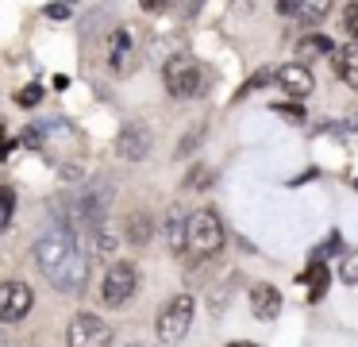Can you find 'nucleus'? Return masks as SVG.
<instances>
[{
	"mask_svg": "<svg viewBox=\"0 0 358 347\" xmlns=\"http://www.w3.org/2000/svg\"><path fill=\"white\" fill-rule=\"evenodd\" d=\"M224 247V220L212 208H196L189 212V254L193 259H208Z\"/></svg>",
	"mask_w": 358,
	"mask_h": 347,
	"instance_id": "nucleus-1",
	"label": "nucleus"
},
{
	"mask_svg": "<svg viewBox=\"0 0 358 347\" xmlns=\"http://www.w3.org/2000/svg\"><path fill=\"white\" fill-rule=\"evenodd\" d=\"M193 313H196V305H193V297H189V293L170 297L162 305V313H158V324H155L158 339H162V343H181V339H185V332L193 328Z\"/></svg>",
	"mask_w": 358,
	"mask_h": 347,
	"instance_id": "nucleus-2",
	"label": "nucleus"
},
{
	"mask_svg": "<svg viewBox=\"0 0 358 347\" xmlns=\"http://www.w3.org/2000/svg\"><path fill=\"white\" fill-rule=\"evenodd\" d=\"M73 251H78V243H73L70 228H55V231H47V236H39V243H35V262H39V270L47 278H55Z\"/></svg>",
	"mask_w": 358,
	"mask_h": 347,
	"instance_id": "nucleus-3",
	"label": "nucleus"
},
{
	"mask_svg": "<svg viewBox=\"0 0 358 347\" xmlns=\"http://www.w3.org/2000/svg\"><path fill=\"white\" fill-rule=\"evenodd\" d=\"M162 77H166V89H170L173 97H196V93L204 89L201 85V66H196L189 54H173V58L166 62Z\"/></svg>",
	"mask_w": 358,
	"mask_h": 347,
	"instance_id": "nucleus-4",
	"label": "nucleus"
},
{
	"mask_svg": "<svg viewBox=\"0 0 358 347\" xmlns=\"http://www.w3.org/2000/svg\"><path fill=\"white\" fill-rule=\"evenodd\" d=\"M112 328L96 313H78L66 328V347H108Z\"/></svg>",
	"mask_w": 358,
	"mask_h": 347,
	"instance_id": "nucleus-5",
	"label": "nucleus"
},
{
	"mask_svg": "<svg viewBox=\"0 0 358 347\" xmlns=\"http://www.w3.org/2000/svg\"><path fill=\"white\" fill-rule=\"evenodd\" d=\"M135 285H139V270L131 266V262H112L108 274H104V305L120 308L127 305V301L135 297Z\"/></svg>",
	"mask_w": 358,
	"mask_h": 347,
	"instance_id": "nucleus-6",
	"label": "nucleus"
},
{
	"mask_svg": "<svg viewBox=\"0 0 358 347\" xmlns=\"http://www.w3.org/2000/svg\"><path fill=\"white\" fill-rule=\"evenodd\" d=\"M35 305V293L27 282H0V320H24Z\"/></svg>",
	"mask_w": 358,
	"mask_h": 347,
	"instance_id": "nucleus-7",
	"label": "nucleus"
},
{
	"mask_svg": "<svg viewBox=\"0 0 358 347\" xmlns=\"http://www.w3.org/2000/svg\"><path fill=\"white\" fill-rule=\"evenodd\" d=\"M108 200H112V185H104V182L89 185V189L81 193V200H78L81 224H89V228H101L104 212H108Z\"/></svg>",
	"mask_w": 358,
	"mask_h": 347,
	"instance_id": "nucleus-8",
	"label": "nucleus"
},
{
	"mask_svg": "<svg viewBox=\"0 0 358 347\" xmlns=\"http://www.w3.org/2000/svg\"><path fill=\"white\" fill-rule=\"evenodd\" d=\"M50 285H55V290H62V293H85V285H89V262H85V254L73 251L70 259L62 262V270L50 278Z\"/></svg>",
	"mask_w": 358,
	"mask_h": 347,
	"instance_id": "nucleus-9",
	"label": "nucleus"
},
{
	"mask_svg": "<svg viewBox=\"0 0 358 347\" xmlns=\"http://www.w3.org/2000/svg\"><path fill=\"white\" fill-rule=\"evenodd\" d=\"M116 154L127 162H139L150 154V131L143 128V123H127L124 131L116 135Z\"/></svg>",
	"mask_w": 358,
	"mask_h": 347,
	"instance_id": "nucleus-10",
	"label": "nucleus"
},
{
	"mask_svg": "<svg viewBox=\"0 0 358 347\" xmlns=\"http://www.w3.org/2000/svg\"><path fill=\"white\" fill-rule=\"evenodd\" d=\"M278 85L285 89V97H293V100L308 97V93L316 89V81H312V74L301 66V62H289V66H281V69H278Z\"/></svg>",
	"mask_w": 358,
	"mask_h": 347,
	"instance_id": "nucleus-11",
	"label": "nucleus"
},
{
	"mask_svg": "<svg viewBox=\"0 0 358 347\" xmlns=\"http://www.w3.org/2000/svg\"><path fill=\"white\" fill-rule=\"evenodd\" d=\"M250 308H255L258 320H273V316L281 313V293H278V285H270V282L255 285V290H250Z\"/></svg>",
	"mask_w": 358,
	"mask_h": 347,
	"instance_id": "nucleus-12",
	"label": "nucleus"
},
{
	"mask_svg": "<svg viewBox=\"0 0 358 347\" xmlns=\"http://www.w3.org/2000/svg\"><path fill=\"white\" fill-rule=\"evenodd\" d=\"M281 12H293L301 23H320L331 12V0H278Z\"/></svg>",
	"mask_w": 358,
	"mask_h": 347,
	"instance_id": "nucleus-13",
	"label": "nucleus"
},
{
	"mask_svg": "<svg viewBox=\"0 0 358 347\" xmlns=\"http://www.w3.org/2000/svg\"><path fill=\"white\" fill-rule=\"evenodd\" d=\"M166 243H170V251H189V216L181 212V208H173L170 216H166Z\"/></svg>",
	"mask_w": 358,
	"mask_h": 347,
	"instance_id": "nucleus-14",
	"label": "nucleus"
},
{
	"mask_svg": "<svg viewBox=\"0 0 358 347\" xmlns=\"http://www.w3.org/2000/svg\"><path fill=\"white\" fill-rule=\"evenodd\" d=\"M331 58H335V74H339L350 89H358V46H343Z\"/></svg>",
	"mask_w": 358,
	"mask_h": 347,
	"instance_id": "nucleus-15",
	"label": "nucleus"
},
{
	"mask_svg": "<svg viewBox=\"0 0 358 347\" xmlns=\"http://www.w3.org/2000/svg\"><path fill=\"white\" fill-rule=\"evenodd\" d=\"M301 282L308 285V301H320L327 293V266L324 262H312V266L301 274Z\"/></svg>",
	"mask_w": 358,
	"mask_h": 347,
	"instance_id": "nucleus-16",
	"label": "nucleus"
},
{
	"mask_svg": "<svg viewBox=\"0 0 358 347\" xmlns=\"http://www.w3.org/2000/svg\"><path fill=\"white\" fill-rule=\"evenodd\" d=\"M150 236H155V224H150V216H147V212H135V216H127V239H131L135 247L150 243Z\"/></svg>",
	"mask_w": 358,
	"mask_h": 347,
	"instance_id": "nucleus-17",
	"label": "nucleus"
},
{
	"mask_svg": "<svg viewBox=\"0 0 358 347\" xmlns=\"http://www.w3.org/2000/svg\"><path fill=\"white\" fill-rule=\"evenodd\" d=\"M296 50H301L304 58H312V54H335V46L327 35H304L301 43H296Z\"/></svg>",
	"mask_w": 358,
	"mask_h": 347,
	"instance_id": "nucleus-18",
	"label": "nucleus"
},
{
	"mask_svg": "<svg viewBox=\"0 0 358 347\" xmlns=\"http://www.w3.org/2000/svg\"><path fill=\"white\" fill-rule=\"evenodd\" d=\"M339 282L343 285H358V251H343L339 254Z\"/></svg>",
	"mask_w": 358,
	"mask_h": 347,
	"instance_id": "nucleus-19",
	"label": "nucleus"
},
{
	"mask_svg": "<svg viewBox=\"0 0 358 347\" xmlns=\"http://www.w3.org/2000/svg\"><path fill=\"white\" fill-rule=\"evenodd\" d=\"M12 208H16V193H12L8 185H4V189H0V231L8 228V220H12Z\"/></svg>",
	"mask_w": 358,
	"mask_h": 347,
	"instance_id": "nucleus-20",
	"label": "nucleus"
},
{
	"mask_svg": "<svg viewBox=\"0 0 358 347\" xmlns=\"http://www.w3.org/2000/svg\"><path fill=\"white\" fill-rule=\"evenodd\" d=\"M273 112H278L281 120H289V123H304V108L296 104V100H289V104L281 100V104H273Z\"/></svg>",
	"mask_w": 358,
	"mask_h": 347,
	"instance_id": "nucleus-21",
	"label": "nucleus"
},
{
	"mask_svg": "<svg viewBox=\"0 0 358 347\" xmlns=\"http://www.w3.org/2000/svg\"><path fill=\"white\" fill-rule=\"evenodd\" d=\"M343 27H347V35L358 43V0H350V4H347V15H343Z\"/></svg>",
	"mask_w": 358,
	"mask_h": 347,
	"instance_id": "nucleus-22",
	"label": "nucleus"
},
{
	"mask_svg": "<svg viewBox=\"0 0 358 347\" xmlns=\"http://www.w3.org/2000/svg\"><path fill=\"white\" fill-rule=\"evenodd\" d=\"M124 50H127V31H116V39H112V54H108L112 66H120V62H124Z\"/></svg>",
	"mask_w": 358,
	"mask_h": 347,
	"instance_id": "nucleus-23",
	"label": "nucleus"
},
{
	"mask_svg": "<svg viewBox=\"0 0 358 347\" xmlns=\"http://www.w3.org/2000/svg\"><path fill=\"white\" fill-rule=\"evenodd\" d=\"M185 185H189V189H208V185H212V170L208 166H196L193 177H189Z\"/></svg>",
	"mask_w": 358,
	"mask_h": 347,
	"instance_id": "nucleus-24",
	"label": "nucleus"
},
{
	"mask_svg": "<svg viewBox=\"0 0 358 347\" xmlns=\"http://www.w3.org/2000/svg\"><path fill=\"white\" fill-rule=\"evenodd\" d=\"M39 97H43V89H39V85H27V89H20V104H24V108H35V104H39Z\"/></svg>",
	"mask_w": 358,
	"mask_h": 347,
	"instance_id": "nucleus-25",
	"label": "nucleus"
},
{
	"mask_svg": "<svg viewBox=\"0 0 358 347\" xmlns=\"http://www.w3.org/2000/svg\"><path fill=\"white\" fill-rule=\"evenodd\" d=\"M112 247H116V239H112L104 228H96V251H101V254H108Z\"/></svg>",
	"mask_w": 358,
	"mask_h": 347,
	"instance_id": "nucleus-26",
	"label": "nucleus"
},
{
	"mask_svg": "<svg viewBox=\"0 0 358 347\" xmlns=\"http://www.w3.org/2000/svg\"><path fill=\"white\" fill-rule=\"evenodd\" d=\"M201 135H204V128L189 131V135H185V143H181V151H178V154H189V151H193V147H196V139H201Z\"/></svg>",
	"mask_w": 358,
	"mask_h": 347,
	"instance_id": "nucleus-27",
	"label": "nucleus"
},
{
	"mask_svg": "<svg viewBox=\"0 0 358 347\" xmlns=\"http://www.w3.org/2000/svg\"><path fill=\"white\" fill-rule=\"evenodd\" d=\"M47 15H50V20H66V15H70V8H66V4H50Z\"/></svg>",
	"mask_w": 358,
	"mask_h": 347,
	"instance_id": "nucleus-28",
	"label": "nucleus"
},
{
	"mask_svg": "<svg viewBox=\"0 0 358 347\" xmlns=\"http://www.w3.org/2000/svg\"><path fill=\"white\" fill-rule=\"evenodd\" d=\"M196 8H201V0H181V12H185V15H193Z\"/></svg>",
	"mask_w": 358,
	"mask_h": 347,
	"instance_id": "nucleus-29",
	"label": "nucleus"
},
{
	"mask_svg": "<svg viewBox=\"0 0 358 347\" xmlns=\"http://www.w3.org/2000/svg\"><path fill=\"white\" fill-rule=\"evenodd\" d=\"M170 4V0H143V8H147V12H158V8H166Z\"/></svg>",
	"mask_w": 358,
	"mask_h": 347,
	"instance_id": "nucleus-30",
	"label": "nucleus"
},
{
	"mask_svg": "<svg viewBox=\"0 0 358 347\" xmlns=\"http://www.w3.org/2000/svg\"><path fill=\"white\" fill-rule=\"evenodd\" d=\"M24 143H27V147H39V131H35V128L24 131Z\"/></svg>",
	"mask_w": 358,
	"mask_h": 347,
	"instance_id": "nucleus-31",
	"label": "nucleus"
},
{
	"mask_svg": "<svg viewBox=\"0 0 358 347\" xmlns=\"http://www.w3.org/2000/svg\"><path fill=\"white\" fill-rule=\"evenodd\" d=\"M227 347H255V343H247V339H235V343H227Z\"/></svg>",
	"mask_w": 358,
	"mask_h": 347,
	"instance_id": "nucleus-32",
	"label": "nucleus"
},
{
	"mask_svg": "<svg viewBox=\"0 0 358 347\" xmlns=\"http://www.w3.org/2000/svg\"><path fill=\"white\" fill-rule=\"evenodd\" d=\"M0 347H8V339H4V336H0Z\"/></svg>",
	"mask_w": 358,
	"mask_h": 347,
	"instance_id": "nucleus-33",
	"label": "nucleus"
},
{
	"mask_svg": "<svg viewBox=\"0 0 358 347\" xmlns=\"http://www.w3.org/2000/svg\"><path fill=\"white\" fill-rule=\"evenodd\" d=\"M355 189H358V182H355Z\"/></svg>",
	"mask_w": 358,
	"mask_h": 347,
	"instance_id": "nucleus-34",
	"label": "nucleus"
}]
</instances>
